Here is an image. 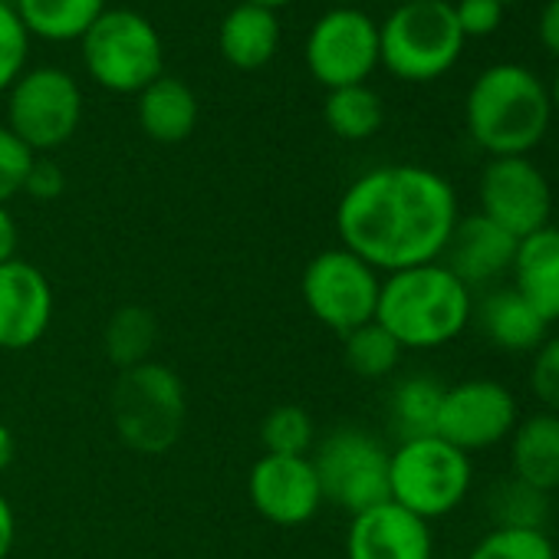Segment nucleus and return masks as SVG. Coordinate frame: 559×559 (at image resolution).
Instances as JSON below:
<instances>
[{"label":"nucleus","mask_w":559,"mask_h":559,"mask_svg":"<svg viewBox=\"0 0 559 559\" xmlns=\"http://www.w3.org/2000/svg\"><path fill=\"white\" fill-rule=\"evenodd\" d=\"M467 559H559L546 530H490Z\"/></svg>","instance_id":"nucleus-30"},{"label":"nucleus","mask_w":559,"mask_h":559,"mask_svg":"<svg viewBox=\"0 0 559 559\" xmlns=\"http://www.w3.org/2000/svg\"><path fill=\"white\" fill-rule=\"evenodd\" d=\"M513 290L546 320H559V227L546 224L523 237L513 253Z\"/></svg>","instance_id":"nucleus-18"},{"label":"nucleus","mask_w":559,"mask_h":559,"mask_svg":"<svg viewBox=\"0 0 559 559\" xmlns=\"http://www.w3.org/2000/svg\"><path fill=\"white\" fill-rule=\"evenodd\" d=\"M247 4H257V8L276 11V8H287V4H294V0H247Z\"/></svg>","instance_id":"nucleus-40"},{"label":"nucleus","mask_w":559,"mask_h":559,"mask_svg":"<svg viewBox=\"0 0 559 559\" xmlns=\"http://www.w3.org/2000/svg\"><path fill=\"white\" fill-rule=\"evenodd\" d=\"M333 4H340V8H349V4H353V0H333Z\"/></svg>","instance_id":"nucleus-43"},{"label":"nucleus","mask_w":559,"mask_h":559,"mask_svg":"<svg viewBox=\"0 0 559 559\" xmlns=\"http://www.w3.org/2000/svg\"><path fill=\"white\" fill-rule=\"evenodd\" d=\"M464 53V34L448 0H415L395 8L379 27V63L405 83L444 76Z\"/></svg>","instance_id":"nucleus-5"},{"label":"nucleus","mask_w":559,"mask_h":559,"mask_svg":"<svg viewBox=\"0 0 559 559\" xmlns=\"http://www.w3.org/2000/svg\"><path fill=\"white\" fill-rule=\"evenodd\" d=\"M497 4H500V8H507V4H513V0H497Z\"/></svg>","instance_id":"nucleus-44"},{"label":"nucleus","mask_w":559,"mask_h":559,"mask_svg":"<svg viewBox=\"0 0 559 559\" xmlns=\"http://www.w3.org/2000/svg\"><path fill=\"white\" fill-rule=\"evenodd\" d=\"M139 126L152 142H185L198 126V99L178 76H158L139 93Z\"/></svg>","instance_id":"nucleus-22"},{"label":"nucleus","mask_w":559,"mask_h":559,"mask_svg":"<svg viewBox=\"0 0 559 559\" xmlns=\"http://www.w3.org/2000/svg\"><path fill=\"white\" fill-rule=\"evenodd\" d=\"M480 214L500 224L516 240L549 224L552 214V188L546 175L526 158H490L477 181Z\"/></svg>","instance_id":"nucleus-13"},{"label":"nucleus","mask_w":559,"mask_h":559,"mask_svg":"<svg viewBox=\"0 0 559 559\" xmlns=\"http://www.w3.org/2000/svg\"><path fill=\"white\" fill-rule=\"evenodd\" d=\"M392 4H395V8H402V4H415V0H392Z\"/></svg>","instance_id":"nucleus-42"},{"label":"nucleus","mask_w":559,"mask_h":559,"mask_svg":"<svg viewBox=\"0 0 559 559\" xmlns=\"http://www.w3.org/2000/svg\"><path fill=\"white\" fill-rule=\"evenodd\" d=\"M11 461H14V435L4 421H0V471H8Z\"/></svg>","instance_id":"nucleus-39"},{"label":"nucleus","mask_w":559,"mask_h":559,"mask_svg":"<svg viewBox=\"0 0 559 559\" xmlns=\"http://www.w3.org/2000/svg\"><path fill=\"white\" fill-rule=\"evenodd\" d=\"M454 8V21L467 37H490L500 24H503V8L497 0H457Z\"/></svg>","instance_id":"nucleus-34"},{"label":"nucleus","mask_w":559,"mask_h":559,"mask_svg":"<svg viewBox=\"0 0 559 559\" xmlns=\"http://www.w3.org/2000/svg\"><path fill=\"white\" fill-rule=\"evenodd\" d=\"M467 135L490 158L530 155L552 122V99L543 80L520 63L487 67L464 99Z\"/></svg>","instance_id":"nucleus-2"},{"label":"nucleus","mask_w":559,"mask_h":559,"mask_svg":"<svg viewBox=\"0 0 559 559\" xmlns=\"http://www.w3.org/2000/svg\"><path fill=\"white\" fill-rule=\"evenodd\" d=\"M155 343H158V320L148 307H135V304L119 307L103 330V349L119 372L152 362Z\"/></svg>","instance_id":"nucleus-24"},{"label":"nucleus","mask_w":559,"mask_h":559,"mask_svg":"<svg viewBox=\"0 0 559 559\" xmlns=\"http://www.w3.org/2000/svg\"><path fill=\"white\" fill-rule=\"evenodd\" d=\"M520 421L516 399L493 379H467L444 389L435 435L464 454L500 444Z\"/></svg>","instance_id":"nucleus-12"},{"label":"nucleus","mask_w":559,"mask_h":559,"mask_svg":"<svg viewBox=\"0 0 559 559\" xmlns=\"http://www.w3.org/2000/svg\"><path fill=\"white\" fill-rule=\"evenodd\" d=\"M323 119H326V126H330V132L336 139L366 142L382 129L385 106H382L379 93L369 90L366 83L343 86V90H330V96L323 103Z\"/></svg>","instance_id":"nucleus-26"},{"label":"nucleus","mask_w":559,"mask_h":559,"mask_svg":"<svg viewBox=\"0 0 559 559\" xmlns=\"http://www.w3.org/2000/svg\"><path fill=\"white\" fill-rule=\"evenodd\" d=\"M63 188H67L63 168L57 162H50V158H34V165H31V171L24 178V191L31 198H37V201H53V198L63 194Z\"/></svg>","instance_id":"nucleus-35"},{"label":"nucleus","mask_w":559,"mask_h":559,"mask_svg":"<svg viewBox=\"0 0 559 559\" xmlns=\"http://www.w3.org/2000/svg\"><path fill=\"white\" fill-rule=\"evenodd\" d=\"M444 385H438L428 376H408L402 379L389 395V421L402 441L428 438L438 428Z\"/></svg>","instance_id":"nucleus-25"},{"label":"nucleus","mask_w":559,"mask_h":559,"mask_svg":"<svg viewBox=\"0 0 559 559\" xmlns=\"http://www.w3.org/2000/svg\"><path fill=\"white\" fill-rule=\"evenodd\" d=\"M471 454L438 435L399 441V448L389 451V500L421 520L454 513L471 493Z\"/></svg>","instance_id":"nucleus-6"},{"label":"nucleus","mask_w":559,"mask_h":559,"mask_svg":"<svg viewBox=\"0 0 559 559\" xmlns=\"http://www.w3.org/2000/svg\"><path fill=\"white\" fill-rule=\"evenodd\" d=\"M471 320H477L480 333L503 353H536L549 326L513 287H497L480 297Z\"/></svg>","instance_id":"nucleus-19"},{"label":"nucleus","mask_w":559,"mask_h":559,"mask_svg":"<svg viewBox=\"0 0 559 559\" xmlns=\"http://www.w3.org/2000/svg\"><path fill=\"white\" fill-rule=\"evenodd\" d=\"M435 539L428 520L395 500H382L349 520L346 559H431Z\"/></svg>","instance_id":"nucleus-16"},{"label":"nucleus","mask_w":559,"mask_h":559,"mask_svg":"<svg viewBox=\"0 0 559 559\" xmlns=\"http://www.w3.org/2000/svg\"><path fill=\"white\" fill-rule=\"evenodd\" d=\"M83 122L80 83L57 67L24 70L8 90V129L37 155L67 145Z\"/></svg>","instance_id":"nucleus-10"},{"label":"nucleus","mask_w":559,"mask_h":559,"mask_svg":"<svg viewBox=\"0 0 559 559\" xmlns=\"http://www.w3.org/2000/svg\"><path fill=\"white\" fill-rule=\"evenodd\" d=\"M11 4L31 37L53 44L83 40L106 11V0H11Z\"/></svg>","instance_id":"nucleus-23"},{"label":"nucleus","mask_w":559,"mask_h":559,"mask_svg":"<svg viewBox=\"0 0 559 559\" xmlns=\"http://www.w3.org/2000/svg\"><path fill=\"white\" fill-rule=\"evenodd\" d=\"M31 34L24 31L11 0H0V93H8L27 70Z\"/></svg>","instance_id":"nucleus-31"},{"label":"nucleus","mask_w":559,"mask_h":559,"mask_svg":"<svg viewBox=\"0 0 559 559\" xmlns=\"http://www.w3.org/2000/svg\"><path fill=\"white\" fill-rule=\"evenodd\" d=\"M304 304L317 323L346 336L376 320L382 273L346 247L320 250L304 266Z\"/></svg>","instance_id":"nucleus-9"},{"label":"nucleus","mask_w":559,"mask_h":559,"mask_svg":"<svg viewBox=\"0 0 559 559\" xmlns=\"http://www.w3.org/2000/svg\"><path fill=\"white\" fill-rule=\"evenodd\" d=\"M510 467L516 480L543 493L559 487V415L536 412L516 421L510 435Z\"/></svg>","instance_id":"nucleus-21"},{"label":"nucleus","mask_w":559,"mask_h":559,"mask_svg":"<svg viewBox=\"0 0 559 559\" xmlns=\"http://www.w3.org/2000/svg\"><path fill=\"white\" fill-rule=\"evenodd\" d=\"M536 34L546 53L559 60V0H546V8L539 11V21H536Z\"/></svg>","instance_id":"nucleus-36"},{"label":"nucleus","mask_w":559,"mask_h":559,"mask_svg":"<svg viewBox=\"0 0 559 559\" xmlns=\"http://www.w3.org/2000/svg\"><path fill=\"white\" fill-rule=\"evenodd\" d=\"M17 240H21L17 221L8 211V204H0V263H8V260L17 257Z\"/></svg>","instance_id":"nucleus-37"},{"label":"nucleus","mask_w":559,"mask_h":559,"mask_svg":"<svg viewBox=\"0 0 559 559\" xmlns=\"http://www.w3.org/2000/svg\"><path fill=\"white\" fill-rule=\"evenodd\" d=\"M310 461L323 490V503L356 516L389 500V451L376 435L356 425H340L317 441Z\"/></svg>","instance_id":"nucleus-8"},{"label":"nucleus","mask_w":559,"mask_h":559,"mask_svg":"<svg viewBox=\"0 0 559 559\" xmlns=\"http://www.w3.org/2000/svg\"><path fill=\"white\" fill-rule=\"evenodd\" d=\"M487 516L493 530H546L549 523V493L507 474L487 490Z\"/></svg>","instance_id":"nucleus-27"},{"label":"nucleus","mask_w":559,"mask_h":559,"mask_svg":"<svg viewBox=\"0 0 559 559\" xmlns=\"http://www.w3.org/2000/svg\"><path fill=\"white\" fill-rule=\"evenodd\" d=\"M549 99H552V112L559 116V73H556V80H552V90H549Z\"/></svg>","instance_id":"nucleus-41"},{"label":"nucleus","mask_w":559,"mask_h":559,"mask_svg":"<svg viewBox=\"0 0 559 559\" xmlns=\"http://www.w3.org/2000/svg\"><path fill=\"white\" fill-rule=\"evenodd\" d=\"M109 415L119 441L129 451L142 457L168 454L181 441L188 421L185 382L171 366L162 362H142L135 369H126L112 385Z\"/></svg>","instance_id":"nucleus-4"},{"label":"nucleus","mask_w":559,"mask_h":559,"mask_svg":"<svg viewBox=\"0 0 559 559\" xmlns=\"http://www.w3.org/2000/svg\"><path fill=\"white\" fill-rule=\"evenodd\" d=\"M217 47H221V57L234 70L253 73V70L266 67L280 50L276 11H266V8H257V4L240 0V4L230 8L221 21Z\"/></svg>","instance_id":"nucleus-20"},{"label":"nucleus","mask_w":559,"mask_h":559,"mask_svg":"<svg viewBox=\"0 0 559 559\" xmlns=\"http://www.w3.org/2000/svg\"><path fill=\"white\" fill-rule=\"evenodd\" d=\"M457 194L431 168L385 165L356 178L336 207L346 250L379 273L435 263L457 224Z\"/></svg>","instance_id":"nucleus-1"},{"label":"nucleus","mask_w":559,"mask_h":559,"mask_svg":"<svg viewBox=\"0 0 559 559\" xmlns=\"http://www.w3.org/2000/svg\"><path fill=\"white\" fill-rule=\"evenodd\" d=\"M530 392L539 399L543 412L559 415V336L543 340L530 366Z\"/></svg>","instance_id":"nucleus-33"},{"label":"nucleus","mask_w":559,"mask_h":559,"mask_svg":"<svg viewBox=\"0 0 559 559\" xmlns=\"http://www.w3.org/2000/svg\"><path fill=\"white\" fill-rule=\"evenodd\" d=\"M474 297L441 263H421L385 273L376 323H382L402 349H438L464 333Z\"/></svg>","instance_id":"nucleus-3"},{"label":"nucleus","mask_w":559,"mask_h":559,"mask_svg":"<svg viewBox=\"0 0 559 559\" xmlns=\"http://www.w3.org/2000/svg\"><path fill=\"white\" fill-rule=\"evenodd\" d=\"M53 323V287L40 266L14 257L0 263V349L24 353Z\"/></svg>","instance_id":"nucleus-15"},{"label":"nucleus","mask_w":559,"mask_h":559,"mask_svg":"<svg viewBox=\"0 0 559 559\" xmlns=\"http://www.w3.org/2000/svg\"><path fill=\"white\" fill-rule=\"evenodd\" d=\"M34 158L37 155L8 126H0V204H8L14 194L24 191V178Z\"/></svg>","instance_id":"nucleus-32"},{"label":"nucleus","mask_w":559,"mask_h":559,"mask_svg":"<svg viewBox=\"0 0 559 559\" xmlns=\"http://www.w3.org/2000/svg\"><path fill=\"white\" fill-rule=\"evenodd\" d=\"M86 73L109 93H142L162 76L165 47L155 24L129 8H106L83 34Z\"/></svg>","instance_id":"nucleus-7"},{"label":"nucleus","mask_w":559,"mask_h":559,"mask_svg":"<svg viewBox=\"0 0 559 559\" xmlns=\"http://www.w3.org/2000/svg\"><path fill=\"white\" fill-rule=\"evenodd\" d=\"M253 510L273 526H304L323 507V490L310 457L263 454L247 477Z\"/></svg>","instance_id":"nucleus-14"},{"label":"nucleus","mask_w":559,"mask_h":559,"mask_svg":"<svg viewBox=\"0 0 559 559\" xmlns=\"http://www.w3.org/2000/svg\"><path fill=\"white\" fill-rule=\"evenodd\" d=\"M317 421L304 405H276L260 421V444L263 454L284 457H310L317 448Z\"/></svg>","instance_id":"nucleus-29"},{"label":"nucleus","mask_w":559,"mask_h":559,"mask_svg":"<svg viewBox=\"0 0 559 559\" xmlns=\"http://www.w3.org/2000/svg\"><path fill=\"white\" fill-rule=\"evenodd\" d=\"M516 243L520 240L513 234H507L500 224H493L490 217L477 211V214L457 217L441 257H444V266L471 290V287L490 284V280L503 276L513 266Z\"/></svg>","instance_id":"nucleus-17"},{"label":"nucleus","mask_w":559,"mask_h":559,"mask_svg":"<svg viewBox=\"0 0 559 559\" xmlns=\"http://www.w3.org/2000/svg\"><path fill=\"white\" fill-rule=\"evenodd\" d=\"M14 536H17V516L11 500L0 493V559H8L14 549Z\"/></svg>","instance_id":"nucleus-38"},{"label":"nucleus","mask_w":559,"mask_h":559,"mask_svg":"<svg viewBox=\"0 0 559 559\" xmlns=\"http://www.w3.org/2000/svg\"><path fill=\"white\" fill-rule=\"evenodd\" d=\"M402 353L405 349L399 346V340L376 320L343 336V359L349 372L369 382L392 376L402 362Z\"/></svg>","instance_id":"nucleus-28"},{"label":"nucleus","mask_w":559,"mask_h":559,"mask_svg":"<svg viewBox=\"0 0 559 559\" xmlns=\"http://www.w3.org/2000/svg\"><path fill=\"white\" fill-rule=\"evenodd\" d=\"M304 57L320 86H359L379 67V27L356 8H333L313 24Z\"/></svg>","instance_id":"nucleus-11"}]
</instances>
